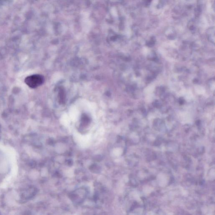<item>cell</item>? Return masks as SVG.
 <instances>
[{"label": "cell", "mask_w": 215, "mask_h": 215, "mask_svg": "<svg viewBox=\"0 0 215 215\" xmlns=\"http://www.w3.org/2000/svg\"><path fill=\"white\" fill-rule=\"evenodd\" d=\"M44 78L40 75H34L25 78V83L31 88H36L44 83Z\"/></svg>", "instance_id": "1"}]
</instances>
